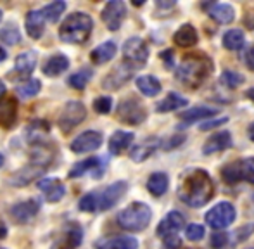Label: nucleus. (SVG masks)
<instances>
[{
	"mask_svg": "<svg viewBox=\"0 0 254 249\" xmlns=\"http://www.w3.org/2000/svg\"><path fill=\"white\" fill-rule=\"evenodd\" d=\"M185 236H187V239L190 241V243H197V241H202V237L206 236V230H204V227L199 225V223H192V225H189L187 230H185Z\"/></svg>",
	"mask_w": 254,
	"mask_h": 249,
	"instance_id": "c03bdc74",
	"label": "nucleus"
},
{
	"mask_svg": "<svg viewBox=\"0 0 254 249\" xmlns=\"http://www.w3.org/2000/svg\"><path fill=\"white\" fill-rule=\"evenodd\" d=\"M248 135H249V138L254 142V122L249 124V128H248Z\"/></svg>",
	"mask_w": 254,
	"mask_h": 249,
	"instance_id": "5fc2aeb1",
	"label": "nucleus"
},
{
	"mask_svg": "<svg viewBox=\"0 0 254 249\" xmlns=\"http://www.w3.org/2000/svg\"><path fill=\"white\" fill-rule=\"evenodd\" d=\"M3 161H5V158H3V154H2V152H0V168H2V166H3Z\"/></svg>",
	"mask_w": 254,
	"mask_h": 249,
	"instance_id": "bf43d9fd",
	"label": "nucleus"
},
{
	"mask_svg": "<svg viewBox=\"0 0 254 249\" xmlns=\"http://www.w3.org/2000/svg\"><path fill=\"white\" fill-rule=\"evenodd\" d=\"M246 95H248V97L254 102V87H253V88H249V90L246 92Z\"/></svg>",
	"mask_w": 254,
	"mask_h": 249,
	"instance_id": "13d9d810",
	"label": "nucleus"
},
{
	"mask_svg": "<svg viewBox=\"0 0 254 249\" xmlns=\"http://www.w3.org/2000/svg\"><path fill=\"white\" fill-rule=\"evenodd\" d=\"M5 58H7V52L3 51L2 47H0V62H3V61H5Z\"/></svg>",
	"mask_w": 254,
	"mask_h": 249,
	"instance_id": "4d7b16f0",
	"label": "nucleus"
},
{
	"mask_svg": "<svg viewBox=\"0 0 254 249\" xmlns=\"http://www.w3.org/2000/svg\"><path fill=\"white\" fill-rule=\"evenodd\" d=\"M24 28H26V33L30 35L33 40L42 38L45 30V16L42 10H30L26 14V21H24Z\"/></svg>",
	"mask_w": 254,
	"mask_h": 249,
	"instance_id": "4be33fe9",
	"label": "nucleus"
},
{
	"mask_svg": "<svg viewBox=\"0 0 254 249\" xmlns=\"http://www.w3.org/2000/svg\"><path fill=\"white\" fill-rule=\"evenodd\" d=\"M92 76H94V71L88 69V67H83V69L71 74L67 83H69V87L74 88V90H83V88L88 85V81L92 80Z\"/></svg>",
	"mask_w": 254,
	"mask_h": 249,
	"instance_id": "4c0bfd02",
	"label": "nucleus"
},
{
	"mask_svg": "<svg viewBox=\"0 0 254 249\" xmlns=\"http://www.w3.org/2000/svg\"><path fill=\"white\" fill-rule=\"evenodd\" d=\"M83 243V230L78 223H69L66 232L57 241V249H76Z\"/></svg>",
	"mask_w": 254,
	"mask_h": 249,
	"instance_id": "412c9836",
	"label": "nucleus"
},
{
	"mask_svg": "<svg viewBox=\"0 0 254 249\" xmlns=\"http://www.w3.org/2000/svg\"><path fill=\"white\" fill-rule=\"evenodd\" d=\"M235 216H237V211H235L234 204H232V202L223 201V202L214 204L213 208L206 213V222L211 229L223 230L235 222Z\"/></svg>",
	"mask_w": 254,
	"mask_h": 249,
	"instance_id": "39448f33",
	"label": "nucleus"
},
{
	"mask_svg": "<svg viewBox=\"0 0 254 249\" xmlns=\"http://www.w3.org/2000/svg\"><path fill=\"white\" fill-rule=\"evenodd\" d=\"M40 213V202L35 199H28V201H21L10 208V216L14 222L17 223H28Z\"/></svg>",
	"mask_w": 254,
	"mask_h": 249,
	"instance_id": "2eb2a0df",
	"label": "nucleus"
},
{
	"mask_svg": "<svg viewBox=\"0 0 254 249\" xmlns=\"http://www.w3.org/2000/svg\"><path fill=\"white\" fill-rule=\"evenodd\" d=\"M214 195V184L207 172L201 168H190L182 173L178 184V197L187 206L201 208Z\"/></svg>",
	"mask_w": 254,
	"mask_h": 249,
	"instance_id": "f257e3e1",
	"label": "nucleus"
},
{
	"mask_svg": "<svg viewBox=\"0 0 254 249\" xmlns=\"http://www.w3.org/2000/svg\"><path fill=\"white\" fill-rule=\"evenodd\" d=\"M94 109L99 115H109L113 109V99L109 95H101L94 101Z\"/></svg>",
	"mask_w": 254,
	"mask_h": 249,
	"instance_id": "37998d69",
	"label": "nucleus"
},
{
	"mask_svg": "<svg viewBox=\"0 0 254 249\" xmlns=\"http://www.w3.org/2000/svg\"><path fill=\"white\" fill-rule=\"evenodd\" d=\"M0 249H3V248H0Z\"/></svg>",
	"mask_w": 254,
	"mask_h": 249,
	"instance_id": "680f3d73",
	"label": "nucleus"
},
{
	"mask_svg": "<svg viewBox=\"0 0 254 249\" xmlns=\"http://www.w3.org/2000/svg\"><path fill=\"white\" fill-rule=\"evenodd\" d=\"M197 30L192 24H182L175 33L173 40L180 47H192V45L197 44Z\"/></svg>",
	"mask_w": 254,
	"mask_h": 249,
	"instance_id": "2f4dec72",
	"label": "nucleus"
},
{
	"mask_svg": "<svg viewBox=\"0 0 254 249\" xmlns=\"http://www.w3.org/2000/svg\"><path fill=\"white\" fill-rule=\"evenodd\" d=\"M37 187L44 192L49 202H59L66 195V186L59 179H42L37 182Z\"/></svg>",
	"mask_w": 254,
	"mask_h": 249,
	"instance_id": "f3484780",
	"label": "nucleus"
},
{
	"mask_svg": "<svg viewBox=\"0 0 254 249\" xmlns=\"http://www.w3.org/2000/svg\"><path fill=\"white\" fill-rule=\"evenodd\" d=\"M0 40L7 45H17L21 42V33L16 24H7L0 30Z\"/></svg>",
	"mask_w": 254,
	"mask_h": 249,
	"instance_id": "a19ab883",
	"label": "nucleus"
},
{
	"mask_svg": "<svg viewBox=\"0 0 254 249\" xmlns=\"http://www.w3.org/2000/svg\"><path fill=\"white\" fill-rule=\"evenodd\" d=\"M157 7H161V9H170V7L175 5V2H156Z\"/></svg>",
	"mask_w": 254,
	"mask_h": 249,
	"instance_id": "603ef678",
	"label": "nucleus"
},
{
	"mask_svg": "<svg viewBox=\"0 0 254 249\" xmlns=\"http://www.w3.org/2000/svg\"><path fill=\"white\" fill-rule=\"evenodd\" d=\"M246 64H248L249 69L254 71V47H251L248 52H246Z\"/></svg>",
	"mask_w": 254,
	"mask_h": 249,
	"instance_id": "8fccbe9b",
	"label": "nucleus"
},
{
	"mask_svg": "<svg viewBox=\"0 0 254 249\" xmlns=\"http://www.w3.org/2000/svg\"><path fill=\"white\" fill-rule=\"evenodd\" d=\"M232 144H234V142H232V133L227 130H221V131H218V133H213L204 142L202 152L206 156H209V154H214V152H221V151H225V149L232 147Z\"/></svg>",
	"mask_w": 254,
	"mask_h": 249,
	"instance_id": "a211bd4d",
	"label": "nucleus"
},
{
	"mask_svg": "<svg viewBox=\"0 0 254 249\" xmlns=\"http://www.w3.org/2000/svg\"><path fill=\"white\" fill-rule=\"evenodd\" d=\"M87 118V108H85L83 102L80 101H71L64 106L63 113L59 115V120H57V124L59 128L64 131V133H69L71 130L78 126L80 123L85 122Z\"/></svg>",
	"mask_w": 254,
	"mask_h": 249,
	"instance_id": "423d86ee",
	"label": "nucleus"
},
{
	"mask_svg": "<svg viewBox=\"0 0 254 249\" xmlns=\"http://www.w3.org/2000/svg\"><path fill=\"white\" fill-rule=\"evenodd\" d=\"M251 249H254V248H251Z\"/></svg>",
	"mask_w": 254,
	"mask_h": 249,
	"instance_id": "e2e57ef3",
	"label": "nucleus"
},
{
	"mask_svg": "<svg viewBox=\"0 0 254 249\" xmlns=\"http://www.w3.org/2000/svg\"><path fill=\"white\" fill-rule=\"evenodd\" d=\"M102 21L107 26V30L116 31L121 28L125 17H127V5L121 0H111L104 5L102 9Z\"/></svg>",
	"mask_w": 254,
	"mask_h": 249,
	"instance_id": "9d476101",
	"label": "nucleus"
},
{
	"mask_svg": "<svg viewBox=\"0 0 254 249\" xmlns=\"http://www.w3.org/2000/svg\"><path fill=\"white\" fill-rule=\"evenodd\" d=\"M220 83L225 85L227 88H237L244 83V76L237 71H232V69H225L220 76Z\"/></svg>",
	"mask_w": 254,
	"mask_h": 249,
	"instance_id": "ea45409f",
	"label": "nucleus"
},
{
	"mask_svg": "<svg viewBox=\"0 0 254 249\" xmlns=\"http://www.w3.org/2000/svg\"><path fill=\"white\" fill-rule=\"evenodd\" d=\"M161 145H163V144H161V140L157 137H147V138H144V140H142L140 144H137L130 151L131 161H135V163L145 161V159L151 158L154 152H156V149L161 147Z\"/></svg>",
	"mask_w": 254,
	"mask_h": 249,
	"instance_id": "aec40b11",
	"label": "nucleus"
},
{
	"mask_svg": "<svg viewBox=\"0 0 254 249\" xmlns=\"http://www.w3.org/2000/svg\"><path fill=\"white\" fill-rule=\"evenodd\" d=\"M45 170H47L45 166L31 163V165L24 166V168H21L19 172L14 173V175L9 179V182H10V186H14V187H24V186H28V184L33 182L37 177H40Z\"/></svg>",
	"mask_w": 254,
	"mask_h": 249,
	"instance_id": "6ab92c4d",
	"label": "nucleus"
},
{
	"mask_svg": "<svg viewBox=\"0 0 254 249\" xmlns=\"http://www.w3.org/2000/svg\"><path fill=\"white\" fill-rule=\"evenodd\" d=\"M184 142H185V137H182V135H177V137H171L170 140H168L166 144L161 145V147L166 149V151H168V149H175V147H178V145L184 144Z\"/></svg>",
	"mask_w": 254,
	"mask_h": 249,
	"instance_id": "de8ad7c7",
	"label": "nucleus"
},
{
	"mask_svg": "<svg viewBox=\"0 0 254 249\" xmlns=\"http://www.w3.org/2000/svg\"><path fill=\"white\" fill-rule=\"evenodd\" d=\"M216 115V111L211 108H206V106H199V108H194V109H189V111H184L180 113V120L185 123H195L199 120H206V118H211V116Z\"/></svg>",
	"mask_w": 254,
	"mask_h": 249,
	"instance_id": "f704fd0d",
	"label": "nucleus"
},
{
	"mask_svg": "<svg viewBox=\"0 0 254 249\" xmlns=\"http://www.w3.org/2000/svg\"><path fill=\"white\" fill-rule=\"evenodd\" d=\"M213 73V61L206 54H189L177 69V80L189 88L201 87Z\"/></svg>",
	"mask_w": 254,
	"mask_h": 249,
	"instance_id": "f03ea898",
	"label": "nucleus"
},
{
	"mask_svg": "<svg viewBox=\"0 0 254 249\" xmlns=\"http://www.w3.org/2000/svg\"><path fill=\"white\" fill-rule=\"evenodd\" d=\"M2 17H3V12L0 10V23H2Z\"/></svg>",
	"mask_w": 254,
	"mask_h": 249,
	"instance_id": "052dcab7",
	"label": "nucleus"
},
{
	"mask_svg": "<svg viewBox=\"0 0 254 249\" xmlns=\"http://www.w3.org/2000/svg\"><path fill=\"white\" fill-rule=\"evenodd\" d=\"M85 173H92V175H101L102 173V159L99 158H88L81 163H76V165L71 168L69 172V179H78V177H83Z\"/></svg>",
	"mask_w": 254,
	"mask_h": 249,
	"instance_id": "393cba45",
	"label": "nucleus"
},
{
	"mask_svg": "<svg viewBox=\"0 0 254 249\" xmlns=\"http://www.w3.org/2000/svg\"><path fill=\"white\" fill-rule=\"evenodd\" d=\"M123 56H125V62H128L130 66L133 67L144 66L149 59V47L142 38L131 37L125 42Z\"/></svg>",
	"mask_w": 254,
	"mask_h": 249,
	"instance_id": "1a4fd4ad",
	"label": "nucleus"
},
{
	"mask_svg": "<svg viewBox=\"0 0 254 249\" xmlns=\"http://www.w3.org/2000/svg\"><path fill=\"white\" fill-rule=\"evenodd\" d=\"M152 211L145 202H131L118 213V225L128 232H142L149 227Z\"/></svg>",
	"mask_w": 254,
	"mask_h": 249,
	"instance_id": "20e7f679",
	"label": "nucleus"
},
{
	"mask_svg": "<svg viewBox=\"0 0 254 249\" xmlns=\"http://www.w3.org/2000/svg\"><path fill=\"white\" fill-rule=\"evenodd\" d=\"M102 133L95 130H87L83 133H80L73 142H71V151L76 154H83V152H92L97 151L102 145Z\"/></svg>",
	"mask_w": 254,
	"mask_h": 249,
	"instance_id": "f8f14e48",
	"label": "nucleus"
},
{
	"mask_svg": "<svg viewBox=\"0 0 254 249\" xmlns=\"http://www.w3.org/2000/svg\"><path fill=\"white\" fill-rule=\"evenodd\" d=\"M161 59H164V61H166V66H171V64H173V51L161 52Z\"/></svg>",
	"mask_w": 254,
	"mask_h": 249,
	"instance_id": "3c124183",
	"label": "nucleus"
},
{
	"mask_svg": "<svg viewBox=\"0 0 254 249\" xmlns=\"http://www.w3.org/2000/svg\"><path fill=\"white\" fill-rule=\"evenodd\" d=\"M246 45V37L242 30H228L223 35V47L228 51H241Z\"/></svg>",
	"mask_w": 254,
	"mask_h": 249,
	"instance_id": "c9c22d12",
	"label": "nucleus"
},
{
	"mask_svg": "<svg viewBox=\"0 0 254 249\" xmlns=\"http://www.w3.org/2000/svg\"><path fill=\"white\" fill-rule=\"evenodd\" d=\"M185 106H189V101L185 97H182L180 94L177 92H170L166 97L163 99L161 102H157L156 111L157 113H170V111H177V109H184Z\"/></svg>",
	"mask_w": 254,
	"mask_h": 249,
	"instance_id": "c85d7f7f",
	"label": "nucleus"
},
{
	"mask_svg": "<svg viewBox=\"0 0 254 249\" xmlns=\"http://www.w3.org/2000/svg\"><path fill=\"white\" fill-rule=\"evenodd\" d=\"M228 122V118L225 116V118H218V120H211V122H206L204 124H201V130H211V128H216V126H220V124H223V123H227Z\"/></svg>",
	"mask_w": 254,
	"mask_h": 249,
	"instance_id": "09e8293b",
	"label": "nucleus"
},
{
	"mask_svg": "<svg viewBox=\"0 0 254 249\" xmlns=\"http://www.w3.org/2000/svg\"><path fill=\"white\" fill-rule=\"evenodd\" d=\"M185 223V216L178 211H170L163 220L159 222L156 229V234L157 237L161 239H166V237H171V236H177L178 230L184 227Z\"/></svg>",
	"mask_w": 254,
	"mask_h": 249,
	"instance_id": "dca6fc26",
	"label": "nucleus"
},
{
	"mask_svg": "<svg viewBox=\"0 0 254 249\" xmlns=\"http://www.w3.org/2000/svg\"><path fill=\"white\" fill-rule=\"evenodd\" d=\"M67 3L63 2V0H56V2L52 3H47V5L42 9V12H44L45 19L49 21V23H57V21L61 19V16L64 14V10H66Z\"/></svg>",
	"mask_w": 254,
	"mask_h": 249,
	"instance_id": "58836bf2",
	"label": "nucleus"
},
{
	"mask_svg": "<svg viewBox=\"0 0 254 249\" xmlns=\"http://www.w3.org/2000/svg\"><path fill=\"white\" fill-rule=\"evenodd\" d=\"M69 67V59L64 54H54L52 58H49L44 64V74L45 76L56 78L59 74H63L64 71Z\"/></svg>",
	"mask_w": 254,
	"mask_h": 249,
	"instance_id": "cd10ccee",
	"label": "nucleus"
},
{
	"mask_svg": "<svg viewBox=\"0 0 254 249\" xmlns=\"http://www.w3.org/2000/svg\"><path fill=\"white\" fill-rule=\"evenodd\" d=\"M3 95H5V85H3V81L0 80V99H3Z\"/></svg>",
	"mask_w": 254,
	"mask_h": 249,
	"instance_id": "6e6d98bb",
	"label": "nucleus"
},
{
	"mask_svg": "<svg viewBox=\"0 0 254 249\" xmlns=\"http://www.w3.org/2000/svg\"><path fill=\"white\" fill-rule=\"evenodd\" d=\"M221 175L228 184H237L244 180L254 186V158H244L241 161L230 163L221 170Z\"/></svg>",
	"mask_w": 254,
	"mask_h": 249,
	"instance_id": "6e6552de",
	"label": "nucleus"
},
{
	"mask_svg": "<svg viewBox=\"0 0 254 249\" xmlns=\"http://www.w3.org/2000/svg\"><path fill=\"white\" fill-rule=\"evenodd\" d=\"M127 190H128V184L123 182V180L107 186L101 194H97L99 211H107V209L114 208V206L123 199V195L127 194Z\"/></svg>",
	"mask_w": 254,
	"mask_h": 249,
	"instance_id": "9b49d317",
	"label": "nucleus"
},
{
	"mask_svg": "<svg viewBox=\"0 0 254 249\" xmlns=\"http://www.w3.org/2000/svg\"><path fill=\"white\" fill-rule=\"evenodd\" d=\"M182 246V241L178 236H171L163 239V244H161V249H180Z\"/></svg>",
	"mask_w": 254,
	"mask_h": 249,
	"instance_id": "49530a36",
	"label": "nucleus"
},
{
	"mask_svg": "<svg viewBox=\"0 0 254 249\" xmlns=\"http://www.w3.org/2000/svg\"><path fill=\"white\" fill-rule=\"evenodd\" d=\"M118 120L127 124H140L147 120L145 106L137 97H128L118 106Z\"/></svg>",
	"mask_w": 254,
	"mask_h": 249,
	"instance_id": "0eeeda50",
	"label": "nucleus"
},
{
	"mask_svg": "<svg viewBox=\"0 0 254 249\" xmlns=\"http://www.w3.org/2000/svg\"><path fill=\"white\" fill-rule=\"evenodd\" d=\"M51 123L45 122V120H33L24 130V138L30 145H45L47 144V138L51 135Z\"/></svg>",
	"mask_w": 254,
	"mask_h": 249,
	"instance_id": "ddd939ff",
	"label": "nucleus"
},
{
	"mask_svg": "<svg viewBox=\"0 0 254 249\" xmlns=\"http://www.w3.org/2000/svg\"><path fill=\"white\" fill-rule=\"evenodd\" d=\"M94 30V19L87 12H73L59 28V38L66 44H85Z\"/></svg>",
	"mask_w": 254,
	"mask_h": 249,
	"instance_id": "7ed1b4c3",
	"label": "nucleus"
},
{
	"mask_svg": "<svg viewBox=\"0 0 254 249\" xmlns=\"http://www.w3.org/2000/svg\"><path fill=\"white\" fill-rule=\"evenodd\" d=\"M227 243H228V234L216 232V234H213V236H211V248L221 249V248L227 246Z\"/></svg>",
	"mask_w": 254,
	"mask_h": 249,
	"instance_id": "a18cd8bd",
	"label": "nucleus"
},
{
	"mask_svg": "<svg viewBox=\"0 0 254 249\" xmlns=\"http://www.w3.org/2000/svg\"><path fill=\"white\" fill-rule=\"evenodd\" d=\"M40 90H42V81L40 80H35V78L23 81V83L16 87V94H17V97H21V99L35 97V95H37Z\"/></svg>",
	"mask_w": 254,
	"mask_h": 249,
	"instance_id": "e433bc0d",
	"label": "nucleus"
},
{
	"mask_svg": "<svg viewBox=\"0 0 254 249\" xmlns=\"http://www.w3.org/2000/svg\"><path fill=\"white\" fill-rule=\"evenodd\" d=\"M209 17L220 24H230L235 19V9L230 3H214L209 9Z\"/></svg>",
	"mask_w": 254,
	"mask_h": 249,
	"instance_id": "7c9ffc66",
	"label": "nucleus"
},
{
	"mask_svg": "<svg viewBox=\"0 0 254 249\" xmlns=\"http://www.w3.org/2000/svg\"><path fill=\"white\" fill-rule=\"evenodd\" d=\"M135 85L140 90V94H144L145 97H156L161 92V83L156 76L152 74H144V76H138L135 80Z\"/></svg>",
	"mask_w": 254,
	"mask_h": 249,
	"instance_id": "473e14b6",
	"label": "nucleus"
},
{
	"mask_svg": "<svg viewBox=\"0 0 254 249\" xmlns=\"http://www.w3.org/2000/svg\"><path fill=\"white\" fill-rule=\"evenodd\" d=\"M5 236H7V227L3 225V222H0V239H3Z\"/></svg>",
	"mask_w": 254,
	"mask_h": 249,
	"instance_id": "864d4df0",
	"label": "nucleus"
},
{
	"mask_svg": "<svg viewBox=\"0 0 254 249\" xmlns=\"http://www.w3.org/2000/svg\"><path fill=\"white\" fill-rule=\"evenodd\" d=\"M116 51H118L116 44L113 40H107L90 52V59L94 64H106L116 56Z\"/></svg>",
	"mask_w": 254,
	"mask_h": 249,
	"instance_id": "c756f323",
	"label": "nucleus"
},
{
	"mask_svg": "<svg viewBox=\"0 0 254 249\" xmlns=\"http://www.w3.org/2000/svg\"><path fill=\"white\" fill-rule=\"evenodd\" d=\"M38 62V56L35 51H26L21 52L16 58V62H14V67H16V73L21 74V76H28V74L33 73V69L37 67Z\"/></svg>",
	"mask_w": 254,
	"mask_h": 249,
	"instance_id": "bb28decb",
	"label": "nucleus"
},
{
	"mask_svg": "<svg viewBox=\"0 0 254 249\" xmlns=\"http://www.w3.org/2000/svg\"><path fill=\"white\" fill-rule=\"evenodd\" d=\"M78 208L83 213H95L99 211V202H97V192H88L78 202Z\"/></svg>",
	"mask_w": 254,
	"mask_h": 249,
	"instance_id": "79ce46f5",
	"label": "nucleus"
},
{
	"mask_svg": "<svg viewBox=\"0 0 254 249\" xmlns=\"http://www.w3.org/2000/svg\"><path fill=\"white\" fill-rule=\"evenodd\" d=\"M135 73V67L130 66L128 62H123L120 66H116L106 78L102 80V88L106 90H118L121 88Z\"/></svg>",
	"mask_w": 254,
	"mask_h": 249,
	"instance_id": "4468645a",
	"label": "nucleus"
},
{
	"mask_svg": "<svg viewBox=\"0 0 254 249\" xmlns=\"http://www.w3.org/2000/svg\"><path fill=\"white\" fill-rule=\"evenodd\" d=\"M17 120V101L12 97L0 99V126L12 128Z\"/></svg>",
	"mask_w": 254,
	"mask_h": 249,
	"instance_id": "b1692460",
	"label": "nucleus"
},
{
	"mask_svg": "<svg viewBox=\"0 0 254 249\" xmlns=\"http://www.w3.org/2000/svg\"><path fill=\"white\" fill-rule=\"evenodd\" d=\"M133 138H135V135L131 133V131H123V130L114 131L109 138V152L114 156L121 154V152H125L130 147Z\"/></svg>",
	"mask_w": 254,
	"mask_h": 249,
	"instance_id": "a878e982",
	"label": "nucleus"
},
{
	"mask_svg": "<svg viewBox=\"0 0 254 249\" xmlns=\"http://www.w3.org/2000/svg\"><path fill=\"white\" fill-rule=\"evenodd\" d=\"M168 186H170V180H168L166 173H163V172L152 173L147 180V190L151 192L152 195H156V197L166 194Z\"/></svg>",
	"mask_w": 254,
	"mask_h": 249,
	"instance_id": "72a5a7b5",
	"label": "nucleus"
},
{
	"mask_svg": "<svg viewBox=\"0 0 254 249\" xmlns=\"http://www.w3.org/2000/svg\"><path fill=\"white\" fill-rule=\"evenodd\" d=\"M95 249H138V241L131 236L106 237L95 243Z\"/></svg>",
	"mask_w": 254,
	"mask_h": 249,
	"instance_id": "5701e85b",
	"label": "nucleus"
}]
</instances>
